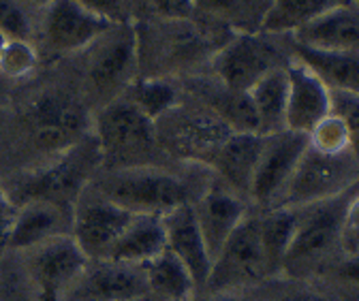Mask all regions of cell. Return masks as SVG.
I'll use <instances>...</instances> for the list:
<instances>
[{"instance_id":"obj_24","label":"cell","mask_w":359,"mask_h":301,"mask_svg":"<svg viewBox=\"0 0 359 301\" xmlns=\"http://www.w3.org/2000/svg\"><path fill=\"white\" fill-rule=\"evenodd\" d=\"M287 94H289L287 66L265 75L248 92L257 118L259 135L267 137L287 131Z\"/></svg>"},{"instance_id":"obj_20","label":"cell","mask_w":359,"mask_h":301,"mask_svg":"<svg viewBox=\"0 0 359 301\" xmlns=\"http://www.w3.org/2000/svg\"><path fill=\"white\" fill-rule=\"evenodd\" d=\"M263 148V135L231 133L212 156L208 169L233 192L248 201V188Z\"/></svg>"},{"instance_id":"obj_27","label":"cell","mask_w":359,"mask_h":301,"mask_svg":"<svg viewBox=\"0 0 359 301\" xmlns=\"http://www.w3.org/2000/svg\"><path fill=\"white\" fill-rule=\"evenodd\" d=\"M257 216H259V235H261L267 272L269 276H278L283 272L285 256L297 227V209L276 207V209L259 211Z\"/></svg>"},{"instance_id":"obj_34","label":"cell","mask_w":359,"mask_h":301,"mask_svg":"<svg viewBox=\"0 0 359 301\" xmlns=\"http://www.w3.org/2000/svg\"><path fill=\"white\" fill-rule=\"evenodd\" d=\"M77 5L88 9L109 24H130L133 13H130V0H75Z\"/></svg>"},{"instance_id":"obj_23","label":"cell","mask_w":359,"mask_h":301,"mask_svg":"<svg viewBox=\"0 0 359 301\" xmlns=\"http://www.w3.org/2000/svg\"><path fill=\"white\" fill-rule=\"evenodd\" d=\"M291 54L302 60L330 90L359 94V54L310 50L293 43Z\"/></svg>"},{"instance_id":"obj_11","label":"cell","mask_w":359,"mask_h":301,"mask_svg":"<svg viewBox=\"0 0 359 301\" xmlns=\"http://www.w3.org/2000/svg\"><path fill=\"white\" fill-rule=\"evenodd\" d=\"M308 144V135L293 131L263 137V148L248 188V203L259 211L276 209Z\"/></svg>"},{"instance_id":"obj_39","label":"cell","mask_w":359,"mask_h":301,"mask_svg":"<svg viewBox=\"0 0 359 301\" xmlns=\"http://www.w3.org/2000/svg\"><path fill=\"white\" fill-rule=\"evenodd\" d=\"M278 301H319V297H314L310 293H291V295L280 297Z\"/></svg>"},{"instance_id":"obj_26","label":"cell","mask_w":359,"mask_h":301,"mask_svg":"<svg viewBox=\"0 0 359 301\" xmlns=\"http://www.w3.org/2000/svg\"><path fill=\"white\" fill-rule=\"evenodd\" d=\"M144 272L150 295L156 301H193L197 297V284L191 272L169 250L144 263Z\"/></svg>"},{"instance_id":"obj_42","label":"cell","mask_w":359,"mask_h":301,"mask_svg":"<svg viewBox=\"0 0 359 301\" xmlns=\"http://www.w3.org/2000/svg\"><path fill=\"white\" fill-rule=\"evenodd\" d=\"M135 301H156V299L150 295V297H142V299H135Z\"/></svg>"},{"instance_id":"obj_36","label":"cell","mask_w":359,"mask_h":301,"mask_svg":"<svg viewBox=\"0 0 359 301\" xmlns=\"http://www.w3.org/2000/svg\"><path fill=\"white\" fill-rule=\"evenodd\" d=\"M18 216V205L9 199L7 190L0 184V248L5 250V241L9 237V231Z\"/></svg>"},{"instance_id":"obj_21","label":"cell","mask_w":359,"mask_h":301,"mask_svg":"<svg viewBox=\"0 0 359 301\" xmlns=\"http://www.w3.org/2000/svg\"><path fill=\"white\" fill-rule=\"evenodd\" d=\"M291 41L310 50L355 52L359 54V5H340L317 22L291 34Z\"/></svg>"},{"instance_id":"obj_32","label":"cell","mask_w":359,"mask_h":301,"mask_svg":"<svg viewBox=\"0 0 359 301\" xmlns=\"http://www.w3.org/2000/svg\"><path fill=\"white\" fill-rule=\"evenodd\" d=\"M0 32L20 41L32 38L30 15L20 0H0Z\"/></svg>"},{"instance_id":"obj_3","label":"cell","mask_w":359,"mask_h":301,"mask_svg":"<svg viewBox=\"0 0 359 301\" xmlns=\"http://www.w3.org/2000/svg\"><path fill=\"white\" fill-rule=\"evenodd\" d=\"M20 137L32 162L26 171L50 162L93 133V118L71 94L48 90L32 97L18 115Z\"/></svg>"},{"instance_id":"obj_2","label":"cell","mask_w":359,"mask_h":301,"mask_svg":"<svg viewBox=\"0 0 359 301\" xmlns=\"http://www.w3.org/2000/svg\"><path fill=\"white\" fill-rule=\"evenodd\" d=\"M101 169V148L95 133H90L58 158L30 171H18L11 180H0V184L15 205L48 201L73 209L86 186Z\"/></svg>"},{"instance_id":"obj_5","label":"cell","mask_w":359,"mask_h":301,"mask_svg":"<svg viewBox=\"0 0 359 301\" xmlns=\"http://www.w3.org/2000/svg\"><path fill=\"white\" fill-rule=\"evenodd\" d=\"M357 192L359 184L334 199L306 207H295L297 227L283 263L285 274L308 276L327 259L344 235V216L348 203Z\"/></svg>"},{"instance_id":"obj_30","label":"cell","mask_w":359,"mask_h":301,"mask_svg":"<svg viewBox=\"0 0 359 301\" xmlns=\"http://www.w3.org/2000/svg\"><path fill=\"white\" fill-rule=\"evenodd\" d=\"M36 62H39V52L32 46V41L9 38L3 54H0V75H5L9 79L30 77L32 71L36 69Z\"/></svg>"},{"instance_id":"obj_15","label":"cell","mask_w":359,"mask_h":301,"mask_svg":"<svg viewBox=\"0 0 359 301\" xmlns=\"http://www.w3.org/2000/svg\"><path fill=\"white\" fill-rule=\"evenodd\" d=\"M111 26L75 0H50L39 28L41 48L52 56H71L90 48Z\"/></svg>"},{"instance_id":"obj_45","label":"cell","mask_w":359,"mask_h":301,"mask_svg":"<svg viewBox=\"0 0 359 301\" xmlns=\"http://www.w3.org/2000/svg\"><path fill=\"white\" fill-rule=\"evenodd\" d=\"M267 3H272V0H267Z\"/></svg>"},{"instance_id":"obj_12","label":"cell","mask_w":359,"mask_h":301,"mask_svg":"<svg viewBox=\"0 0 359 301\" xmlns=\"http://www.w3.org/2000/svg\"><path fill=\"white\" fill-rule=\"evenodd\" d=\"M135 214L86 186L73 207L71 237L88 261L107 259Z\"/></svg>"},{"instance_id":"obj_29","label":"cell","mask_w":359,"mask_h":301,"mask_svg":"<svg viewBox=\"0 0 359 301\" xmlns=\"http://www.w3.org/2000/svg\"><path fill=\"white\" fill-rule=\"evenodd\" d=\"M133 107H137L148 120L156 122L167 111H171L180 103V90L171 79L161 77H142L126 85L120 94Z\"/></svg>"},{"instance_id":"obj_31","label":"cell","mask_w":359,"mask_h":301,"mask_svg":"<svg viewBox=\"0 0 359 301\" xmlns=\"http://www.w3.org/2000/svg\"><path fill=\"white\" fill-rule=\"evenodd\" d=\"M332 92V115H336L344 128L348 137V150L359 162V94H348V92Z\"/></svg>"},{"instance_id":"obj_40","label":"cell","mask_w":359,"mask_h":301,"mask_svg":"<svg viewBox=\"0 0 359 301\" xmlns=\"http://www.w3.org/2000/svg\"><path fill=\"white\" fill-rule=\"evenodd\" d=\"M20 3L26 7H41V9H45V7H48L50 5V0H20Z\"/></svg>"},{"instance_id":"obj_28","label":"cell","mask_w":359,"mask_h":301,"mask_svg":"<svg viewBox=\"0 0 359 301\" xmlns=\"http://www.w3.org/2000/svg\"><path fill=\"white\" fill-rule=\"evenodd\" d=\"M257 7H269L267 0H193V15L199 13L212 24H220L233 32H259L261 18Z\"/></svg>"},{"instance_id":"obj_41","label":"cell","mask_w":359,"mask_h":301,"mask_svg":"<svg viewBox=\"0 0 359 301\" xmlns=\"http://www.w3.org/2000/svg\"><path fill=\"white\" fill-rule=\"evenodd\" d=\"M7 41H9V36H5L3 32H0V54H3V50H5V46H7Z\"/></svg>"},{"instance_id":"obj_9","label":"cell","mask_w":359,"mask_h":301,"mask_svg":"<svg viewBox=\"0 0 359 301\" xmlns=\"http://www.w3.org/2000/svg\"><path fill=\"white\" fill-rule=\"evenodd\" d=\"M265 278H269V272L259 235V216L248 214L212 261L210 276L197 297L242 293L244 288L259 284Z\"/></svg>"},{"instance_id":"obj_16","label":"cell","mask_w":359,"mask_h":301,"mask_svg":"<svg viewBox=\"0 0 359 301\" xmlns=\"http://www.w3.org/2000/svg\"><path fill=\"white\" fill-rule=\"evenodd\" d=\"M193 211L212 261L218 256L222 246L227 244L231 233L240 227V223L250 214L248 201L233 192L216 176L193 203Z\"/></svg>"},{"instance_id":"obj_44","label":"cell","mask_w":359,"mask_h":301,"mask_svg":"<svg viewBox=\"0 0 359 301\" xmlns=\"http://www.w3.org/2000/svg\"><path fill=\"white\" fill-rule=\"evenodd\" d=\"M0 256H3V248H0Z\"/></svg>"},{"instance_id":"obj_4","label":"cell","mask_w":359,"mask_h":301,"mask_svg":"<svg viewBox=\"0 0 359 301\" xmlns=\"http://www.w3.org/2000/svg\"><path fill=\"white\" fill-rule=\"evenodd\" d=\"M93 133L99 141L103 169L165 167V150L156 139L154 122L137 107L118 97L101 107L93 120Z\"/></svg>"},{"instance_id":"obj_18","label":"cell","mask_w":359,"mask_h":301,"mask_svg":"<svg viewBox=\"0 0 359 301\" xmlns=\"http://www.w3.org/2000/svg\"><path fill=\"white\" fill-rule=\"evenodd\" d=\"M161 218H163L167 250L177 261L184 263V267L191 272V276L197 284V293H199L210 276L212 259L208 254L203 235L199 231L193 205H180V207L163 214Z\"/></svg>"},{"instance_id":"obj_14","label":"cell","mask_w":359,"mask_h":301,"mask_svg":"<svg viewBox=\"0 0 359 301\" xmlns=\"http://www.w3.org/2000/svg\"><path fill=\"white\" fill-rule=\"evenodd\" d=\"M142 297H150L144 265L97 259L83 265L62 301H135Z\"/></svg>"},{"instance_id":"obj_1","label":"cell","mask_w":359,"mask_h":301,"mask_svg":"<svg viewBox=\"0 0 359 301\" xmlns=\"http://www.w3.org/2000/svg\"><path fill=\"white\" fill-rule=\"evenodd\" d=\"M197 167L203 164H189L184 174H173L167 167L101 169L88 186L133 214L163 216L180 205H193L210 186L214 174L205 167L195 176Z\"/></svg>"},{"instance_id":"obj_17","label":"cell","mask_w":359,"mask_h":301,"mask_svg":"<svg viewBox=\"0 0 359 301\" xmlns=\"http://www.w3.org/2000/svg\"><path fill=\"white\" fill-rule=\"evenodd\" d=\"M287 131L310 135L332 113V92L302 60L291 54L287 62Z\"/></svg>"},{"instance_id":"obj_25","label":"cell","mask_w":359,"mask_h":301,"mask_svg":"<svg viewBox=\"0 0 359 301\" xmlns=\"http://www.w3.org/2000/svg\"><path fill=\"white\" fill-rule=\"evenodd\" d=\"M346 3L351 0H272L261 20L259 32L272 36H291L304 26L317 22L327 11Z\"/></svg>"},{"instance_id":"obj_22","label":"cell","mask_w":359,"mask_h":301,"mask_svg":"<svg viewBox=\"0 0 359 301\" xmlns=\"http://www.w3.org/2000/svg\"><path fill=\"white\" fill-rule=\"evenodd\" d=\"M163 250H167L163 218L156 216V214H135L107 259L144 265L152 261L154 256H158Z\"/></svg>"},{"instance_id":"obj_8","label":"cell","mask_w":359,"mask_h":301,"mask_svg":"<svg viewBox=\"0 0 359 301\" xmlns=\"http://www.w3.org/2000/svg\"><path fill=\"white\" fill-rule=\"evenodd\" d=\"M86 54V81L95 94L107 103L118 99L126 85L137 79L140 71V48H137V26L114 24L103 32L93 46L83 50Z\"/></svg>"},{"instance_id":"obj_10","label":"cell","mask_w":359,"mask_h":301,"mask_svg":"<svg viewBox=\"0 0 359 301\" xmlns=\"http://www.w3.org/2000/svg\"><path fill=\"white\" fill-rule=\"evenodd\" d=\"M285 56L263 32H236L210 60L214 79L231 92H250L272 71L285 69Z\"/></svg>"},{"instance_id":"obj_38","label":"cell","mask_w":359,"mask_h":301,"mask_svg":"<svg viewBox=\"0 0 359 301\" xmlns=\"http://www.w3.org/2000/svg\"><path fill=\"white\" fill-rule=\"evenodd\" d=\"M342 274L346 278H351L353 282H359V252L353 256V259H348L342 267Z\"/></svg>"},{"instance_id":"obj_37","label":"cell","mask_w":359,"mask_h":301,"mask_svg":"<svg viewBox=\"0 0 359 301\" xmlns=\"http://www.w3.org/2000/svg\"><path fill=\"white\" fill-rule=\"evenodd\" d=\"M193 301H246L240 293H220V295H203L195 297Z\"/></svg>"},{"instance_id":"obj_43","label":"cell","mask_w":359,"mask_h":301,"mask_svg":"<svg viewBox=\"0 0 359 301\" xmlns=\"http://www.w3.org/2000/svg\"><path fill=\"white\" fill-rule=\"evenodd\" d=\"M351 3H355V5H359V0H351Z\"/></svg>"},{"instance_id":"obj_13","label":"cell","mask_w":359,"mask_h":301,"mask_svg":"<svg viewBox=\"0 0 359 301\" xmlns=\"http://www.w3.org/2000/svg\"><path fill=\"white\" fill-rule=\"evenodd\" d=\"M20 254L36 301H62L65 290L88 263L71 235L48 239Z\"/></svg>"},{"instance_id":"obj_7","label":"cell","mask_w":359,"mask_h":301,"mask_svg":"<svg viewBox=\"0 0 359 301\" xmlns=\"http://www.w3.org/2000/svg\"><path fill=\"white\" fill-rule=\"evenodd\" d=\"M154 128L156 139L167 156H177L203 167L210 164L220 144L233 133L201 103L189 109L177 103L171 111L154 122Z\"/></svg>"},{"instance_id":"obj_6","label":"cell","mask_w":359,"mask_h":301,"mask_svg":"<svg viewBox=\"0 0 359 301\" xmlns=\"http://www.w3.org/2000/svg\"><path fill=\"white\" fill-rule=\"evenodd\" d=\"M359 184V162L351 150L321 152L308 144L278 207H306L334 199Z\"/></svg>"},{"instance_id":"obj_19","label":"cell","mask_w":359,"mask_h":301,"mask_svg":"<svg viewBox=\"0 0 359 301\" xmlns=\"http://www.w3.org/2000/svg\"><path fill=\"white\" fill-rule=\"evenodd\" d=\"M73 209L48 203V201H28L18 205V216L5 241V250L26 252L43 241L71 235Z\"/></svg>"},{"instance_id":"obj_35","label":"cell","mask_w":359,"mask_h":301,"mask_svg":"<svg viewBox=\"0 0 359 301\" xmlns=\"http://www.w3.org/2000/svg\"><path fill=\"white\" fill-rule=\"evenodd\" d=\"M161 20H191L193 0H150Z\"/></svg>"},{"instance_id":"obj_33","label":"cell","mask_w":359,"mask_h":301,"mask_svg":"<svg viewBox=\"0 0 359 301\" xmlns=\"http://www.w3.org/2000/svg\"><path fill=\"white\" fill-rule=\"evenodd\" d=\"M310 146H314L321 152H342L348 150V137L346 128L336 115H327L323 122H319L312 128V133L308 135Z\"/></svg>"}]
</instances>
